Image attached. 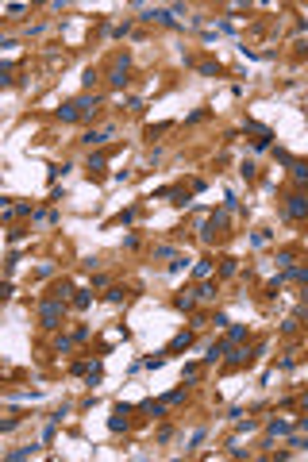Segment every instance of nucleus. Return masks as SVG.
I'll use <instances>...</instances> for the list:
<instances>
[{"mask_svg":"<svg viewBox=\"0 0 308 462\" xmlns=\"http://www.w3.org/2000/svg\"><path fill=\"white\" fill-rule=\"evenodd\" d=\"M223 227H227V216H223V212H212V216L205 220V227H201V235L212 243V239H220V235H223Z\"/></svg>","mask_w":308,"mask_h":462,"instance_id":"nucleus-1","label":"nucleus"},{"mask_svg":"<svg viewBox=\"0 0 308 462\" xmlns=\"http://www.w3.org/2000/svg\"><path fill=\"white\" fill-rule=\"evenodd\" d=\"M247 135H255V147H258V151H266V147H270V139H274V131H270V127H262V123H255V120H247Z\"/></svg>","mask_w":308,"mask_h":462,"instance_id":"nucleus-2","label":"nucleus"},{"mask_svg":"<svg viewBox=\"0 0 308 462\" xmlns=\"http://www.w3.org/2000/svg\"><path fill=\"white\" fill-rule=\"evenodd\" d=\"M58 324H62V301L43 305V327H58Z\"/></svg>","mask_w":308,"mask_h":462,"instance_id":"nucleus-3","label":"nucleus"},{"mask_svg":"<svg viewBox=\"0 0 308 462\" xmlns=\"http://www.w3.org/2000/svg\"><path fill=\"white\" fill-rule=\"evenodd\" d=\"M289 216H308V197L293 193V197H289Z\"/></svg>","mask_w":308,"mask_h":462,"instance_id":"nucleus-4","label":"nucleus"},{"mask_svg":"<svg viewBox=\"0 0 308 462\" xmlns=\"http://www.w3.org/2000/svg\"><path fill=\"white\" fill-rule=\"evenodd\" d=\"M112 85H127V58L116 62V69H112Z\"/></svg>","mask_w":308,"mask_h":462,"instance_id":"nucleus-5","label":"nucleus"},{"mask_svg":"<svg viewBox=\"0 0 308 462\" xmlns=\"http://www.w3.org/2000/svg\"><path fill=\"white\" fill-rule=\"evenodd\" d=\"M189 343H193V331H181V335H177V339L170 343V351H166V355H173V351H185Z\"/></svg>","mask_w":308,"mask_h":462,"instance_id":"nucleus-6","label":"nucleus"},{"mask_svg":"<svg viewBox=\"0 0 308 462\" xmlns=\"http://www.w3.org/2000/svg\"><path fill=\"white\" fill-rule=\"evenodd\" d=\"M58 116H62L66 123H73V120H81V112H77V104H73V101H69V104H62V108H58Z\"/></svg>","mask_w":308,"mask_h":462,"instance_id":"nucleus-7","label":"nucleus"},{"mask_svg":"<svg viewBox=\"0 0 308 462\" xmlns=\"http://www.w3.org/2000/svg\"><path fill=\"white\" fill-rule=\"evenodd\" d=\"M108 135H112V131H85V143H89V147H97V143H104Z\"/></svg>","mask_w":308,"mask_h":462,"instance_id":"nucleus-8","label":"nucleus"},{"mask_svg":"<svg viewBox=\"0 0 308 462\" xmlns=\"http://www.w3.org/2000/svg\"><path fill=\"white\" fill-rule=\"evenodd\" d=\"M181 401H185V389H173V393L162 397V405H181Z\"/></svg>","mask_w":308,"mask_h":462,"instance_id":"nucleus-9","label":"nucleus"},{"mask_svg":"<svg viewBox=\"0 0 308 462\" xmlns=\"http://www.w3.org/2000/svg\"><path fill=\"white\" fill-rule=\"evenodd\" d=\"M285 431H293L285 420H274V424H270V435H285Z\"/></svg>","mask_w":308,"mask_h":462,"instance_id":"nucleus-10","label":"nucleus"},{"mask_svg":"<svg viewBox=\"0 0 308 462\" xmlns=\"http://www.w3.org/2000/svg\"><path fill=\"white\" fill-rule=\"evenodd\" d=\"M239 339H247V327H231V335H227V343H239Z\"/></svg>","mask_w":308,"mask_h":462,"instance_id":"nucleus-11","label":"nucleus"},{"mask_svg":"<svg viewBox=\"0 0 308 462\" xmlns=\"http://www.w3.org/2000/svg\"><path fill=\"white\" fill-rule=\"evenodd\" d=\"M104 162H108V154H97V158H89V170H104Z\"/></svg>","mask_w":308,"mask_h":462,"instance_id":"nucleus-12","label":"nucleus"},{"mask_svg":"<svg viewBox=\"0 0 308 462\" xmlns=\"http://www.w3.org/2000/svg\"><path fill=\"white\" fill-rule=\"evenodd\" d=\"M73 305L85 308V305H89V293H81V289H77V293H73Z\"/></svg>","mask_w":308,"mask_h":462,"instance_id":"nucleus-13","label":"nucleus"},{"mask_svg":"<svg viewBox=\"0 0 308 462\" xmlns=\"http://www.w3.org/2000/svg\"><path fill=\"white\" fill-rule=\"evenodd\" d=\"M277 266H293V251H281V255H277Z\"/></svg>","mask_w":308,"mask_h":462,"instance_id":"nucleus-14","label":"nucleus"},{"mask_svg":"<svg viewBox=\"0 0 308 462\" xmlns=\"http://www.w3.org/2000/svg\"><path fill=\"white\" fill-rule=\"evenodd\" d=\"M301 401H305V405H308V393H305V397H301Z\"/></svg>","mask_w":308,"mask_h":462,"instance_id":"nucleus-15","label":"nucleus"}]
</instances>
